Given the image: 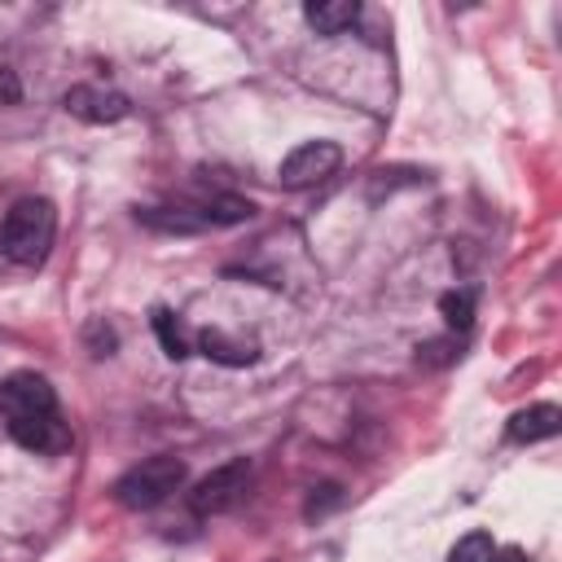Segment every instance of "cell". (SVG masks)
Segmentation results:
<instances>
[{
    "instance_id": "obj_3",
    "label": "cell",
    "mask_w": 562,
    "mask_h": 562,
    "mask_svg": "<svg viewBox=\"0 0 562 562\" xmlns=\"http://www.w3.org/2000/svg\"><path fill=\"white\" fill-rule=\"evenodd\" d=\"M246 483H250V461L237 457V461H224L215 465L211 474H202L189 492V509L193 514H224L233 509L241 496H246Z\"/></svg>"
},
{
    "instance_id": "obj_4",
    "label": "cell",
    "mask_w": 562,
    "mask_h": 562,
    "mask_svg": "<svg viewBox=\"0 0 562 562\" xmlns=\"http://www.w3.org/2000/svg\"><path fill=\"white\" fill-rule=\"evenodd\" d=\"M342 162V149L334 140H303L299 149H290L281 158V189H312L321 180H329Z\"/></svg>"
},
{
    "instance_id": "obj_11",
    "label": "cell",
    "mask_w": 562,
    "mask_h": 562,
    "mask_svg": "<svg viewBox=\"0 0 562 562\" xmlns=\"http://www.w3.org/2000/svg\"><path fill=\"white\" fill-rule=\"evenodd\" d=\"M198 215H202L206 224H241V220L255 215V202L233 198V193H220V198H206V202L198 206Z\"/></svg>"
},
{
    "instance_id": "obj_15",
    "label": "cell",
    "mask_w": 562,
    "mask_h": 562,
    "mask_svg": "<svg viewBox=\"0 0 562 562\" xmlns=\"http://www.w3.org/2000/svg\"><path fill=\"white\" fill-rule=\"evenodd\" d=\"M457 351H452V342H426V351L417 347V360H426V364H448Z\"/></svg>"
},
{
    "instance_id": "obj_1",
    "label": "cell",
    "mask_w": 562,
    "mask_h": 562,
    "mask_svg": "<svg viewBox=\"0 0 562 562\" xmlns=\"http://www.w3.org/2000/svg\"><path fill=\"white\" fill-rule=\"evenodd\" d=\"M57 237V206L48 198H18L0 220V255L18 268H40Z\"/></svg>"
},
{
    "instance_id": "obj_8",
    "label": "cell",
    "mask_w": 562,
    "mask_h": 562,
    "mask_svg": "<svg viewBox=\"0 0 562 562\" xmlns=\"http://www.w3.org/2000/svg\"><path fill=\"white\" fill-rule=\"evenodd\" d=\"M558 430H562V408L558 404H531V408L509 417V439L514 443H540V439H553Z\"/></svg>"
},
{
    "instance_id": "obj_10",
    "label": "cell",
    "mask_w": 562,
    "mask_h": 562,
    "mask_svg": "<svg viewBox=\"0 0 562 562\" xmlns=\"http://www.w3.org/2000/svg\"><path fill=\"white\" fill-rule=\"evenodd\" d=\"M198 351L215 364H228V369H241V364H255L259 347L255 342H241V338H228L224 329H202L198 334Z\"/></svg>"
},
{
    "instance_id": "obj_14",
    "label": "cell",
    "mask_w": 562,
    "mask_h": 562,
    "mask_svg": "<svg viewBox=\"0 0 562 562\" xmlns=\"http://www.w3.org/2000/svg\"><path fill=\"white\" fill-rule=\"evenodd\" d=\"M492 536L487 531H470V536H461L457 544H452V553H448V562H487L492 558Z\"/></svg>"
},
{
    "instance_id": "obj_12",
    "label": "cell",
    "mask_w": 562,
    "mask_h": 562,
    "mask_svg": "<svg viewBox=\"0 0 562 562\" xmlns=\"http://www.w3.org/2000/svg\"><path fill=\"white\" fill-rule=\"evenodd\" d=\"M439 316L448 321V329L465 334L474 325V290H448V294H439Z\"/></svg>"
},
{
    "instance_id": "obj_5",
    "label": "cell",
    "mask_w": 562,
    "mask_h": 562,
    "mask_svg": "<svg viewBox=\"0 0 562 562\" xmlns=\"http://www.w3.org/2000/svg\"><path fill=\"white\" fill-rule=\"evenodd\" d=\"M57 408V391L48 386L44 373H9L0 382V417H31V413H53Z\"/></svg>"
},
{
    "instance_id": "obj_9",
    "label": "cell",
    "mask_w": 562,
    "mask_h": 562,
    "mask_svg": "<svg viewBox=\"0 0 562 562\" xmlns=\"http://www.w3.org/2000/svg\"><path fill=\"white\" fill-rule=\"evenodd\" d=\"M303 18H307V26H312L316 35H342V31L356 26L360 4H356V0H312V4L303 9Z\"/></svg>"
},
{
    "instance_id": "obj_2",
    "label": "cell",
    "mask_w": 562,
    "mask_h": 562,
    "mask_svg": "<svg viewBox=\"0 0 562 562\" xmlns=\"http://www.w3.org/2000/svg\"><path fill=\"white\" fill-rule=\"evenodd\" d=\"M184 474H189V470H184L180 457L158 452V457L136 461L127 474H119L114 496H119V505H127V509H154V505H162V501L184 483Z\"/></svg>"
},
{
    "instance_id": "obj_6",
    "label": "cell",
    "mask_w": 562,
    "mask_h": 562,
    "mask_svg": "<svg viewBox=\"0 0 562 562\" xmlns=\"http://www.w3.org/2000/svg\"><path fill=\"white\" fill-rule=\"evenodd\" d=\"M61 105H66V114H75L79 123H92V127L119 123V119H127V110H132V101H127L119 88H97V83H75V88H66Z\"/></svg>"
},
{
    "instance_id": "obj_17",
    "label": "cell",
    "mask_w": 562,
    "mask_h": 562,
    "mask_svg": "<svg viewBox=\"0 0 562 562\" xmlns=\"http://www.w3.org/2000/svg\"><path fill=\"white\" fill-rule=\"evenodd\" d=\"M487 562H531V558H527L518 544H501V549H492V558H487Z\"/></svg>"
},
{
    "instance_id": "obj_13",
    "label": "cell",
    "mask_w": 562,
    "mask_h": 562,
    "mask_svg": "<svg viewBox=\"0 0 562 562\" xmlns=\"http://www.w3.org/2000/svg\"><path fill=\"white\" fill-rule=\"evenodd\" d=\"M154 316V334H158V342H162V351L171 356V360H184L189 356V338H184V329H180V321L167 312V307H154L149 312Z\"/></svg>"
},
{
    "instance_id": "obj_7",
    "label": "cell",
    "mask_w": 562,
    "mask_h": 562,
    "mask_svg": "<svg viewBox=\"0 0 562 562\" xmlns=\"http://www.w3.org/2000/svg\"><path fill=\"white\" fill-rule=\"evenodd\" d=\"M9 435H13V443H22L26 452H44V457L70 448V426L61 422L57 408H53V413H31V417H13V422H9Z\"/></svg>"
},
{
    "instance_id": "obj_16",
    "label": "cell",
    "mask_w": 562,
    "mask_h": 562,
    "mask_svg": "<svg viewBox=\"0 0 562 562\" xmlns=\"http://www.w3.org/2000/svg\"><path fill=\"white\" fill-rule=\"evenodd\" d=\"M22 97V83H18V75L9 70V66H0V105H13Z\"/></svg>"
}]
</instances>
